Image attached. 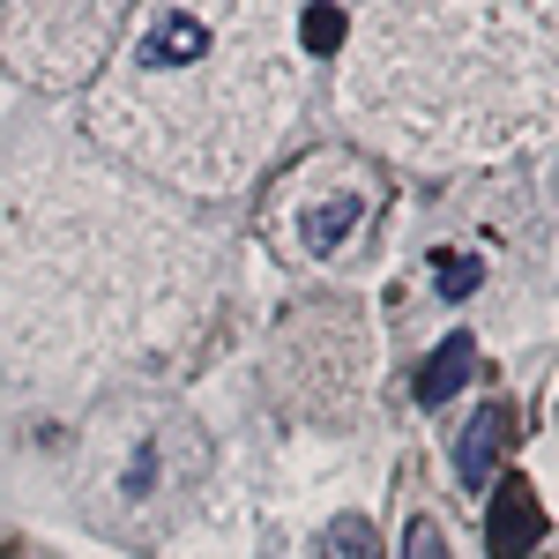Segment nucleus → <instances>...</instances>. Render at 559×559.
I'll return each mask as SVG.
<instances>
[{"label": "nucleus", "mask_w": 559, "mask_h": 559, "mask_svg": "<svg viewBox=\"0 0 559 559\" xmlns=\"http://www.w3.org/2000/svg\"><path fill=\"white\" fill-rule=\"evenodd\" d=\"M403 559H448V537H440L432 515H411V530H403Z\"/></svg>", "instance_id": "obj_12"}, {"label": "nucleus", "mask_w": 559, "mask_h": 559, "mask_svg": "<svg viewBox=\"0 0 559 559\" xmlns=\"http://www.w3.org/2000/svg\"><path fill=\"white\" fill-rule=\"evenodd\" d=\"M299 45L313 52V60L344 52V45H350V15H344V8H306V15H299Z\"/></svg>", "instance_id": "obj_9"}, {"label": "nucleus", "mask_w": 559, "mask_h": 559, "mask_svg": "<svg viewBox=\"0 0 559 559\" xmlns=\"http://www.w3.org/2000/svg\"><path fill=\"white\" fill-rule=\"evenodd\" d=\"M508 440H515V411H508V403H485L471 426L455 432V485H463V492L492 485L500 455H508Z\"/></svg>", "instance_id": "obj_7"}, {"label": "nucleus", "mask_w": 559, "mask_h": 559, "mask_svg": "<svg viewBox=\"0 0 559 559\" xmlns=\"http://www.w3.org/2000/svg\"><path fill=\"white\" fill-rule=\"evenodd\" d=\"M471 366H477V344H471V336H448V344L426 358V373H418V403H426V411L455 403L463 381H471Z\"/></svg>", "instance_id": "obj_8"}, {"label": "nucleus", "mask_w": 559, "mask_h": 559, "mask_svg": "<svg viewBox=\"0 0 559 559\" xmlns=\"http://www.w3.org/2000/svg\"><path fill=\"white\" fill-rule=\"evenodd\" d=\"M432 284H440V299H471L477 284H485V261L477 254H432Z\"/></svg>", "instance_id": "obj_11"}, {"label": "nucleus", "mask_w": 559, "mask_h": 559, "mask_svg": "<svg viewBox=\"0 0 559 559\" xmlns=\"http://www.w3.org/2000/svg\"><path fill=\"white\" fill-rule=\"evenodd\" d=\"M128 31V8H105V0H90V8H0V52H8V68L23 75V83L38 90H68L97 75V60H112V45Z\"/></svg>", "instance_id": "obj_4"}, {"label": "nucleus", "mask_w": 559, "mask_h": 559, "mask_svg": "<svg viewBox=\"0 0 559 559\" xmlns=\"http://www.w3.org/2000/svg\"><path fill=\"white\" fill-rule=\"evenodd\" d=\"M321 559H381L373 522H366V515H336L329 530H321Z\"/></svg>", "instance_id": "obj_10"}, {"label": "nucleus", "mask_w": 559, "mask_h": 559, "mask_svg": "<svg viewBox=\"0 0 559 559\" xmlns=\"http://www.w3.org/2000/svg\"><path fill=\"white\" fill-rule=\"evenodd\" d=\"M358 224H366V187L336 179L329 157H313V173L292 187V239H299L306 254H336Z\"/></svg>", "instance_id": "obj_5"}, {"label": "nucleus", "mask_w": 559, "mask_h": 559, "mask_svg": "<svg viewBox=\"0 0 559 559\" xmlns=\"http://www.w3.org/2000/svg\"><path fill=\"white\" fill-rule=\"evenodd\" d=\"M537 537H545V508H537V492H530L522 477H500L492 515H485V552H492V559H530V552H537Z\"/></svg>", "instance_id": "obj_6"}, {"label": "nucleus", "mask_w": 559, "mask_h": 559, "mask_svg": "<svg viewBox=\"0 0 559 559\" xmlns=\"http://www.w3.org/2000/svg\"><path fill=\"white\" fill-rule=\"evenodd\" d=\"M545 15L515 8H381L350 75L358 120L403 157H477L545 112Z\"/></svg>", "instance_id": "obj_2"}, {"label": "nucleus", "mask_w": 559, "mask_h": 559, "mask_svg": "<svg viewBox=\"0 0 559 559\" xmlns=\"http://www.w3.org/2000/svg\"><path fill=\"white\" fill-rule=\"evenodd\" d=\"M202 477H210V432L179 403H128V411H105L90 432L83 508L97 530L150 545L202 492Z\"/></svg>", "instance_id": "obj_3"}, {"label": "nucleus", "mask_w": 559, "mask_h": 559, "mask_svg": "<svg viewBox=\"0 0 559 559\" xmlns=\"http://www.w3.org/2000/svg\"><path fill=\"white\" fill-rule=\"evenodd\" d=\"M299 105L276 8H150L90 97V120L134 165L179 187H231Z\"/></svg>", "instance_id": "obj_1"}, {"label": "nucleus", "mask_w": 559, "mask_h": 559, "mask_svg": "<svg viewBox=\"0 0 559 559\" xmlns=\"http://www.w3.org/2000/svg\"><path fill=\"white\" fill-rule=\"evenodd\" d=\"M530 559H545V552H530Z\"/></svg>", "instance_id": "obj_13"}]
</instances>
